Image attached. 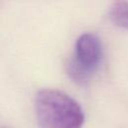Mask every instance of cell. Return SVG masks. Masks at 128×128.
Masks as SVG:
<instances>
[{"label":"cell","mask_w":128,"mask_h":128,"mask_svg":"<svg viewBox=\"0 0 128 128\" xmlns=\"http://www.w3.org/2000/svg\"><path fill=\"white\" fill-rule=\"evenodd\" d=\"M35 113L40 128H82L81 106L63 91L45 88L35 97Z\"/></svg>","instance_id":"obj_1"},{"label":"cell","mask_w":128,"mask_h":128,"mask_svg":"<svg viewBox=\"0 0 128 128\" xmlns=\"http://www.w3.org/2000/svg\"><path fill=\"white\" fill-rule=\"evenodd\" d=\"M102 58V44L94 33H84L75 43L73 56L67 63L69 77L77 83H85L97 71Z\"/></svg>","instance_id":"obj_2"},{"label":"cell","mask_w":128,"mask_h":128,"mask_svg":"<svg viewBox=\"0 0 128 128\" xmlns=\"http://www.w3.org/2000/svg\"><path fill=\"white\" fill-rule=\"evenodd\" d=\"M108 16L114 25L128 29V2L117 1L112 3L108 11Z\"/></svg>","instance_id":"obj_3"},{"label":"cell","mask_w":128,"mask_h":128,"mask_svg":"<svg viewBox=\"0 0 128 128\" xmlns=\"http://www.w3.org/2000/svg\"><path fill=\"white\" fill-rule=\"evenodd\" d=\"M0 128H9V127H6V126H3V127H0Z\"/></svg>","instance_id":"obj_4"}]
</instances>
